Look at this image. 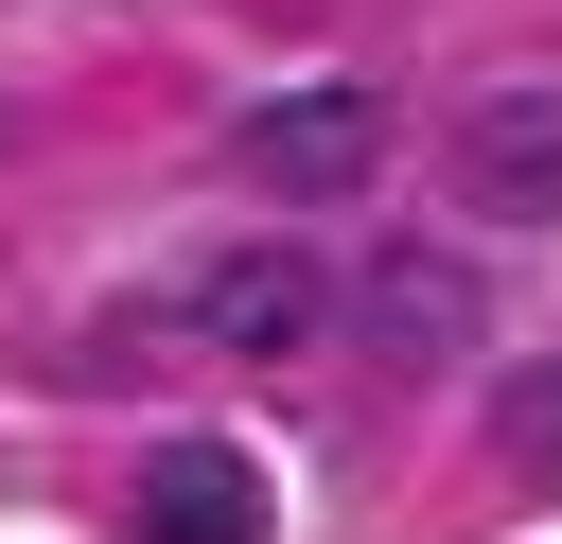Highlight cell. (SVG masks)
<instances>
[{"mask_svg": "<svg viewBox=\"0 0 562 544\" xmlns=\"http://www.w3.org/2000/svg\"><path fill=\"white\" fill-rule=\"evenodd\" d=\"M439 175H457V211L544 228V211H562V88H474L457 140H439Z\"/></svg>", "mask_w": 562, "mask_h": 544, "instance_id": "6da1fadb", "label": "cell"}, {"mask_svg": "<svg viewBox=\"0 0 562 544\" xmlns=\"http://www.w3.org/2000/svg\"><path fill=\"white\" fill-rule=\"evenodd\" d=\"M369 158H386V105H369V88H281V105H246V175L299 193V211L351 193Z\"/></svg>", "mask_w": 562, "mask_h": 544, "instance_id": "7a4b0ae2", "label": "cell"}, {"mask_svg": "<svg viewBox=\"0 0 562 544\" xmlns=\"http://www.w3.org/2000/svg\"><path fill=\"white\" fill-rule=\"evenodd\" d=\"M140 544H263V474L228 439H158L140 456Z\"/></svg>", "mask_w": 562, "mask_h": 544, "instance_id": "3957f363", "label": "cell"}, {"mask_svg": "<svg viewBox=\"0 0 562 544\" xmlns=\"http://www.w3.org/2000/svg\"><path fill=\"white\" fill-rule=\"evenodd\" d=\"M211 333H228V351H299V333H316V263H281V246L228 263V281H211Z\"/></svg>", "mask_w": 562, "mask_h": 544, "instance_id": "277c9868", "label": "cell"}, {"mask_svg": "<svg viewBox=\"0 0 562 544\" xmlns=\"http://www.w3.org/2000/svg\"><path fill=\"white\" fill-rule=\"evenodd\" d=\"M369 333L386 351H457V281L439 263H369Z\"/></svg>", "mask_w": 562, "mask_h": 544, "instance_id": "5b68a950", "label": "cell"}, {"mask_svg": "<svg viewBox=\"0 0 562 544\" xmlns=\"http://www.w3.org/2000/svg\"><path fill=\"white\" fill-rule=\"evenodd\" d=\"M492 439H509V474H562V351L492 386Z\"/></svg>", "mask_w": 562, "mask_h": 544, "instance_id": "8992f818", "label": "cell"}]
</instances>
